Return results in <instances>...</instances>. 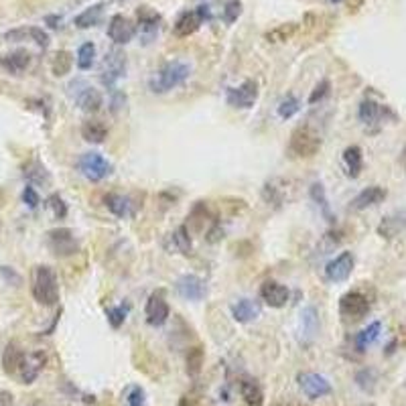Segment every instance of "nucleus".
Wrapping results in <instances>:
<instances>
[{
  "label": "nucleus",
  "instance_id": "nucleus-1",
  "mask_svg": "<svg viewBox=\"0 0 406 406\" xmlns=\"http://www.w3.org/2000/svg\"><path fill=\"white\" fill-rule=\"evenodd\" d=\"M189 75H191V65L183 59H173V61H167L148 79V88L152 94H167V92L183 85L189 79Z\"/></svg>",
  "mask_w": 406,
  "mask_h": 406
},
{
  "label": "nucleus",
  "instance_id": "nucleus-2",
  "mask_svg": "<svg viewBox=\"0 0 406 406\" xmlns=\"http://www.w3.org/2000/svg\"><path fill=\"white\" fill-rule=\"evenodd\" d=\"M33 298L43 307H53L59 303V283H57V274L51 266L47 264H39L33 270Z\"/></svg>",
  "mask_w": 406,
  "mask_h": 406
},
{
  "label": "nucleus",
  "instance_id": "nucleus-3",
  "mask_svg": "<svg viewBox=\"0 0 406 406\" xmlns=\"http://www.w3.org/2000/svg\"><path fill=\"white\" fill-rule=\"evenodd\" d=\"M321 147H323L321 134L309 124H301L291 132L289 150L296 159H311L321 150Z\"/></svg>",
  "mask_w": 406,
  "mask_h": 406
},
{
  "label": "nucleus",
  "instance_id": "nucleus-4",
  "mask_svg": "<svg viewBox=\"0 0 406 406\" xmlns=\"http://www.w3.org/2000/svg\"><path fill=\"white\" fill-rule=\"evenodd\" d=\"M68 96L72 98L75 106L83 112H98L104 104V98L100 94V90H96L90 81H85L83 77H75L68 83Z\"/></svg>",
  "mask_w": 406,
  "mask_h": 406
},
{
  "label": "nucleus",
  "instance_id": "nucleus-5",
  "mask_svg": "<svg viewBox=\"0 0 406 406\" xmlns=\"http://www.w3.org/2000/svg\"><path fill=\"white\" fill-rule=\"evenodd\" d=\"M77 169H79V173H81L88 181L98 183V181H104V179L110 175L112 163L104 156V154L90 150V152H83V154L79 156Z\"/></svg>",
  "mask_w": 406,
  "mask_h": 406
},
{
  "label": "nucleus",
  "instance_id": "nucleus-6",
  "mask_svg": "<svg viewBox=\"0 0 406 406\" xmlns=\"http://www.w3.org/2000/svg\"><path fill=\"white\" fill-rule=\"evenodd\" d=\"M126 75V55L124 51H120L118 47L110 49L100 65V81L102 85H106L108 90H114L116 81L122 79Z\"/></svg>",
  "mask_w": 406,
  "mask_h": 406
},
{
  "label": "nucleus",
  "instance_id": "nucleus-7",
  "mask_svg": "<svg viewBox=\"0 0 406 406\" xmlns=\"http://www.w3.org/2000/svg\"><path fill=\"white\" fill-rule=\"evenodd\" d=\"M207 21H212V10H210V6H197V8H193V10H185V12H181V14L177 17L175 25H173V33H175L177 37H189V35L197 33L199 27H201L203 23H207Z\"/></svg>",
  "mask_w": 406,
  "mask_h": 406
},
{
  "label": "nucleus",
  "instance_id": "nucleus-8",
  "mask_svg": "<svg viewBox=\"0 0 406 406\" xmlns=\"http://www.w3.org/2000/svg\"><path fill=\"white\" fill-rule=\"evenodd\" d=\"M369 313V301L368 296L360 291H349L339 298V315L345 321H362Z\"/></svg>",
  "mask_w": 406,
  "mask_h": 406
},
{
  "label": "nucleus",
  "instance_id": "nucleus-9",
  "mask_svg": "<svg viewBox=\"0 0 406 406\" xmlns=\"http://www.w3.org/2000/svg\"><path fill=\"white\" fill-rule=\"evenodd\" d=\"M47 246H49V250H51L55 256H59V258L72 256V254L77 252V248H79L74 230H70V227H55V230H49V232H47Z\"/></svg>",
  "mask_w": 406,
  "mask_h": 406
},
{
  "label": "nucleus",
  "instance_id": "nucleus-10",
  "mask_svg": "<svg viewBox=\"0 0 406 406\" xmlns=\"http://www.w3.org/2000/svg\"><path fill=\"white\" fill-rule=\"evenodd\" d=\"M256 100H258V83L254 79H246L238 88H230L225 94L227 106L238 110H250L256 104Z\"/></svg>",
  "mask_w": 406,
  "mask_h": 406
},
{
  "label": "nucleus",
  "instance_id": "nucleus-11",
  "mask_svg": "<svg viewBox=\"0 0 406 406\" xmlns=\"http://www.w3.org/2000/svg\"><path fill=\"white\" fill-rule=\"evenodd\" d=\"M296 382H298V388L303 390V394L309 400H319L323 396H329L333 390L332 382L325 376L315 374V372H301L296 376Z\"/></svg>",
  "mask_w": 406,
  "mask_h": 406
},
{
  "label": "nucleus",
  "instance_id": "nucleus-12",
  "mask_svg": "<svg viewBox=\"0 0 406 406\" xmlns=\"http://www.w3.org/2000/svg\"><path fill=\"white\" fill-rule=\"evenodd\" d=\"M358 116L366 128H378L388 120H396V114L390 110V106L378 104L374 100H364L358 108Z\"/></svg>",
  "mask_w": 406,
  "mask_h": 406
},
{
  "label": "nucleus",
  "instance_id": "nucleus-13",
  "mask_svg": "<svg viewBox=\"0 0 406 406\" xmlns=\"http://www.w3.org/2000/svg\"><path fill=\"white\" fill-rule=\"evenodd\" d=\"M145 315H147V323L152 327H161L169 321L171 309H169V303L165 298V291H154L152 295L148 296Z\"/></svg>",
  "mask_w": 406,
  "mask_h": 406
},
{
  "label": "nucleus",
  "instance_id": "nucleus-14",
  "mask_svg": "<svg viewBox=\"0 0 406 406\" xmlns=\"http://www.w3.org/2000/svg\"><path fill=\"white\" fill-rule=\"evenodd\" d=\"M136 19H139V35L143 39V43L148 45V43H152L154 37L159 35V31H161V25H163V19H161V14L156 12V10H152L150 6H141L139 10H136Z\"/></svg>",
  "mask_w": 406,
  "mask_h": 406
},
{
  "label": "nucleus",
  "instance_id": "nucleus-15",
  "mask_svg": "<svg viewBox=\"0 0 406 406\" xmlns=\"http://www.w3.org/2000/svg\"><path fill=\"white\" fill-rule=\"evenodd\" d=\"M354 266H356V258L352 252H341L339 256H335L333 260L327 262L325 266V276L327 281L332 283H343L352 276L354 272Z\"/></svg>",
  "mask_w": 406,
  "mask_h": 406
},
{
  "label": "nucleus",
  "instance_id": "nucleus-16",
  "mask_svg": "<svg viewBox=\"0 0 406 406\" xmlns=\"http://www.w3.org/2000/svg\"><path fill=\"white\" fill-rule=\"evenodd\" d=\"M175 291L179 293V296H183L185 301H201L207 295V285L197 274H183L177 278Z\"/></svg>",
  "mask_w": 406,
  "mask_h": 406
},
{
  "label": "nucleus",
  "instance_id": "nucleus-17",
  "mask_svg": "<svg viewBox=\"0 0 406 406\" xmlns=\"http://www.w3.org/2000/svg\"><path fill=\"white\" fill-rule=\"evenodd\" d=\"M136 35V25L124 17V14H114L108 23V37L116 43V45H126L130 43Z\"/></svg>",
  "mask_w": 406,
  "mask_h": 406
},
{
  "label": "nucleus",
  "instance_id": "nucleus-18",
  "mask_svg": "<svg viewBox=\"0 0 406 406\" xmlns=\"http://www.w3.org/2000/svg\"><path fill=\"white\" fill-rule=\"evenodd\" d=\"M260 298L264 301V305L272 309H283L291 298V291L276 281H266L260 287Z\"/></svg>",
  "mask_w": 406,
  "mask_h": 406
},
{
  "label": "nucleus",
  "instance_id": "nucleus-19",
  "mask_svg": "<svg viewBox=\"0 0 406 406\" xmlns=\"http://www.w3.org/2000/svg\"><path fill=\"white\" fill-rule=\"evenodd\" d=\"M4 41L8 43H21V41H33L39 47L47 49L49 47V35L41 29V27H19V29H10L4 33Z\"/></svg>",
  "mask_w": 406,
  "mask_h": 406
},
{
  "label": "nucleus",
  "instance_id": "nucleus-20",
  "mask_svg": "<svg viewBox=\"0 0 406 406\" xmlns=\"http://www.w3.org/2000/svg\"><path fill=\"white\" fill-rule=\"evenodd\" d=\"M386 197H388V191H386L384 187L372 185V187H366L364 191H360V193L352 199V210L364 212V210H368V207L380 205Z\"/></svg>",
  "mask_w": 406,
  "mask_h": 406
},
{
  "label": "nucleus",
  "instance_id": "nucleus-21",
  "mask_svg": "<svg viewBox=\"0 0 406 406\" xmlns=\"http://www.w3.org/2000/svg\"><path fill=\"white\" fill-rule=\"evenodd\" d=\"M230 311H232L234 321H238V323H252L262 315V305H260L258 301H252V298H240L238 303H234L230 307Z\"/></svg>",
  "mask_w": 406,
  "mask_h": 406
},
{
  "label": "nucleus",
  "instance_id": "nucleus-22",
  "mask_svg": "<svg viewBox=\"0 0 406 406\" xmlns=\"http://www.w3.org/2000/svg\"><path fill=\"white\" fill-rule=\"evenodd\" d=\"M45 366V354L35 352V354H25L23 364L19 368V378L23 384H33L41 374V369Z\"/></svg>",
  "mask_w": 406,
  "mask_h": 406
},
{
  "label": "nucleus",
  "instance_id": "nucleus-23",
  "mask_svg": "<svg viewBox=\"0 0 406 406\" xmlns=\"http://www.w3.org/2000/svg\"><path fill=\"white\" fill-rule=\"evenodd\" d=\"M29 65H31V53L27 49H19L0 57V68L12 75H21Z\"/></svg>",
  "mask_w": 406,
  "mask_h": 406
},
{
  "label": "nucleus",
  "instance_id": "nucleus-24",
  "mask_svg": "<svg viewBox=\"0 0 406 406\" xmlns=\"http://www.w3.org/2000/svg\"><path fill=\"white\" fill-rule=\"evenodd\" d=\"M104 203H106L112 216H116L120 220H126V218L134 216V203L130 201V197H124L120 193H108L104 197Z\"/></svg>",
  "mask_w": 406,
  "mask_h": 406
},
{
  "label": "nucleus",
  "instance_id": "nucleus-25",
  "mask_svg": "<svg viewBox=\"0 0 406 406\" xmlns=\"http://www.w3.org/2000/svg\"><path fill=\"white\" fill-rule=\"evenodd\" d=\"M287 181L283 179H270L266 181L264 187H262V199L272 205V207H281L287 203Z\"/></svg>",
  "mask_w": 406,
  "mask_h": 406
},
{
  "label": "nucleus",
  "instance_id": "nucleus-26",
  "mask_svg": "<svg viewBox=\"0 0 406 406\" xmlns=\"http://www.w3.org/2000/svg\"><path fill=\"white\" fill-rule=\"evenodd\" d=\"M343 167H345V173L347 177L352 179H358L362 175V169H364V154H362V148L358 145H352L343 150Z\"/></svg>",
  "mask_w": 406,
  "mask_h": 406
},
{
  "label": "nucleus",
  "instance_id": "nucleus-27",
  "mask_svg": "<svg viewBox=\"0 0 406 406\" xmlns=\"http://www.w3.org/2000/svg\"><path fill=\"white\" fill-rule=\"evenodd\" d=\"M216 222L214 218H212V214L207 212V205L203 203V201H197L195 205H193V210H191V214L187 216V230L189 232H203V227L210 223Z\"/></svg>",
  "mask_w": 406,
  "mask_h": 406
},
{
  "label": "nucleus",
  "instance_id": "nucleus-28",
  "mask_svg": "<svg viewBox=\"0 0 406 406\" xmlns=\"http://www.w3.org/2000/svg\"><path fill=\"white\" fill-rule=\"evenodd\" d=\"M81 136L85 143L102 145L108 139V126L102 120H85L81 124Z\"/></svg>",
  "mask_w": 406,
  "mask_h": 406
},
{
  "label": "nucleus",
  "instance_id": "nucleus-29",
  "mask_svg": "<svg viewBox=\"0 0 406 406\" xmlns=\"http://www.w3.org/2000/svg\"><path fill=\"white\" fill-rule=\"evenodd\" d=\"M102 14H104V2H96L75 17L74 25L77 29H92L102 21Z\"/></svg>",
  "mask_w": 406,
  "mask_h": 406
},
{
  "label": "nucleus",
  "instance_id": "nucleus-30",
  "mask_svg": "<svg viewBox=\"0 0 406 406\" xmlns=\"http://www.w3.org/2000/svg\"><path fill=\"white\" fill-rule=\"evenodd\" d=\"M23 358H25V352L17 345V343H8L2 352V369L8 374V376H14L19 374V368L23 364Z\"/></svg>",
  "mask_w": 406,
  "mask_h": 406
},
{
  "label": "nucleus",
  "instance_id": "nucleus-31",
  "mask_svg": "<svg viewBox=\"0 0 406 406\" xmlns=\"http://www.w3.org/2000/svg\"><path fill=\"white\" fill-rule=\"evenodd\" d=\"M240 394L248 406H264V392L258 382L252 378H244L240 382Z\"/></svg>",
  "mask_w": 406,
  "mask_h": 406
},
{
  "label": "nucleus",
  "instance_id": "nucleus-32",
  "mask_svg": "<svg viewBox=\"0 0 406 406\" xmlns=\"http://www.w3.org/2000/svg\"><path fill=\"white\" fill-rule=\"evenodd\" d=\"M309 195H311V199L315 201V205L319 207L321 216H323V218H325L329 223L335 222V216H333L332 205H329V199H327V193H325V187H323V183L311 185V187H309Z\"/></svg>",
  "mask_w": 406,
  "mask_h": 406
},
{
  "label": "nucleus",
  "instance_id": "nucleus-33",
  "mask_svg": "<svg viewBox=\"0 0 406 406\" xmlns=\"http://www.w3.org/2000/svg\"><path fill=\"white\" fill-rule=\"evenodd\" d=\"M405 227L406 220L403 216H388V218H384V220L380 222V225H378V234H380L382 238L390 240V238L398 236Z\"/></svg>",
  "mask_w": 406,
  "mask_h": 406
},
{
  "label": "nucleus",
  "instance_id": "nucleus-34",
  "mask_svg": "<svg viewBox=\"0 0 406 406\" xmlns=\"http://www.w3.org/2000/svg\"><path fill=\"white\" fill-rule=\"evenodd\" d=\"M380 333H382V323L380 321L369 323L366 329H362V332L358 333V337H356V349L358 352H366L369 345L380 337Z\"/></svg>",
  "mask_w": 406,
  "mask_h": 406
},
{
  "label": "nucleus",
  "instance_id": "nucleus-35",
  "mask_svg": "<svg viewBox=\"0 0 406 406\" xmlns=\"http://www.w3.org/2000/svg\"><path fill=\"white\" fill-rule=\"evenodd\" d=\"M72 68H74V55L70 51H65V49L57 51L55 57H53V61H51V72H53V75L55 77H63V75H68L72 72Z\"/></svg>",
  "mask_w": 406,
  "mask_h": 406
},
{
  "label": "nucleus",
  "instance_id": "nucleus-36",
  "mask_svg": "<svg viewBox=\"0 0 406 406\" xmlns=\"http://www.w3.org/2000/svg\"><path fill=\"white\" fill-rule=\"evenodd\" d=\"M171 244H173V250H177L179 254H189L193 244H191V232L187 230V225H179L171 236Z\"/></svg>",
  "mask_w": 406,
  "mask_h": 406
},
{
  "label": "nucleus",
  "instance_id": "nucleus-37",
  "mask_svg": "<svg viewBox=\"0 0 406 406\" xmlns=\"http://www.w3.org/2000/svg\"><path fill=\"white\" fill-rule=\"evenodd\" d=\"M94 61H96V45H94L92 41H88V43L79 45V49H77V57H75L77 68H79L81 72H88V70H92Z\"/></svg>",
  "mask_w": 406,
  "mask_h": 406
},
{
  "label": "nucleus",
  "instance_id": "nucleus-38",
  "mask_svg": "<svg viewBox=\"0 0 406 406\" xmlns=\"http://www.w3.org/2000/svg\"><path fill=\"white\" fill-rule=\"evenodd\" d=\"M296 31H298V25H296V23H287V25H278L276 29L268 31V33L264 35V39H266L268 43H285V41L295 37Z\"/></svg>",
  "mask_w": 406,
  "mask_h": 406
},
{
  "label": "nucleus",
  "instance_id": "nucleus-39",
  "mask_svg": "<svg viewBox=\"0 0 406 406\" xmlns=\"http://www.w3.org/2000/svg\"><path fill=\"white\" fill-rule=\"evenodd\" d=\"M203 362H205V354L201 347H191L187 352V374L191 378H197L203 369Z\"/></svg>",
  "mask_w": 406,
  "mask_h": 406
},
{
  "label": "nucleus",
  "instance_id": "nucleus-40",
  "mask_svg": "<svg viewBox=\"0 0 406 406\" xmlns=\"http://www.w3.org/2000/svg\"><path fill=\"white\" fill-rule=\"evenodd\" d=\"M25 177L31 181V183H49V173H47V169L37 163V161H33V163H29L27 167H25Z\"/></svg>",
  "mask_w": 406,
  "mask_h": 406
},
{
  "label": "nucleus",
  "instance_id": "nucleus-41",
  "mask_svg": "<svg viewBox=\"0 0 406 406\" xmlns=\"http://www.w3.org/2000/svg\"><path fill=\"white\" fill-rule=\"evenodd\" d=\"M301 321H303V332L307 333L309 337H313V335L317 333V327H319V319H317L315 307H307V309L301 313Z\"/></svg>",
  "mask_w": 406,
  "mask_h": 406
},
{
  "label": "nucleus",
  "instance_id": "nucleus-42",
  "mask_svg": "<svg viewBox=\"0 0 406 406\" xmlns=\"http://www.w3.org/2000/svg\"><path fill=\"white\" fill-rule=\"evenodd\" d=\"M242 17V0H227L222 10V19L225 25H234Z\"/></svg>",
  "mask_w": 406,
  "mask_h": 406
},
{
  "label": "nucleus",
  "instance_id": "nucleus-43",
  "mask_svg": "<svg viewBox=\"0 0 406 406\" xmlns=\"http://www.w3.org/2000/svg\"><path fill=\"white\" fill-rule=\"evenodd\" d=\"M298 110H301V102H298V98L293 96V94H289V96L278 104V116H281L283 120L293 118Z\"/></svg>",
  "mask_w": 406,
  "mask_h": 406
},
{
  "label": "nucleus",
  "instance_id": "nucleus-44",
  "mask_svg": "<svg viewBox=\"0 0 406 406\" xmlns=\"http://www.w3.org/2000/svg\"><path fill=\"white\" fill-rule=\"evenodd\" d=\"M47 205H49V210L53 212V216H55L57 220H63V218L68 216V205H65V201L61 199L59 193L49 195V197H47Z\"/></svg>",
  "mask_w": 406,
  "mask_h": 406
},
{
  "label": "nucleus",
  "instance_id": "nucleus-45",
  "mask_svg": "<svg viewBox=\"0 0 406 406\" xmlns=\"http://www.w3.org/2000/svg\"><path fill=\"white\" fill-rule=\"evenodd\" d=\"M126 315H128V309L126 307H110L106 311V317H108V323H110L112 329H120L126 321Z\"/></svg>",
  "mask_w": 406,
  "mask_h": 406
},
{
  "label": "nucleus",
  "instance_id": "nucleus-46",
  "mask_svg": "<svg viewBox=\"0 0 406 406\" xmlns=\"http://www.w3.org/2000/svg\"><path fill=\"white\" fill-rule=\"evenodd\" d=\"M329 90H332L329 79H321V81L313 88V92H311V96H309V104H311V106H315V104L323 102V100H325V96L329 94Z\"/></svg>",
  "mask_w": 406,
  "mask_h": 406
},
{
  "label": "nucleus",
  "instance_id": "nucleus-47",
  "mask_svg": "<svg viewBox=\"0 0 406 406\" xmlns=\"http://www.w3.org/2000/svg\"><path fill=\"white\" fill-rule=\"evenodd\" d=\"M145 390L141 386H130L128 392H126V405L128 406H145L147 405V398H145Z\"/></svg>",
  "mask_w": 406,
  "mask_h": 406
},
{
  "label": "nucleus",
  "instance_id": "nucleus-48",
  "mask_svg": "<svg viewBox=\"0 0 406 406\" xmlns=\"http://www.w3.org/2000/svg\"><path fill=\"white\" fill-rule=\"evenodd\" d=\"M339 232H335V230H329L323 238H321V242H319V250H321V254H329L333 248L341 242V238H335Z\"/></svg>",
  "mask_w": 406,
  "mask_h": 406
},
{
  "label": "nucleus",
  "instance_id": "nucleus-49",
  "mask_svg": "<svg viewBox=\"0 0 406 406\" xmlns=\"http://www.w3.org/2000/svg\"><path fill=\"white\" fill-rule=\"evenodd\" d=\"M23 201H25L31 210H37L39 207L41 199H39L37 189H35L33 185H27V187L23 189Z\"/></svg>",
  "mask_w": 406,
  "mask_h": 406
},
{
  "label": "nucleus",
  "instance_id": "nucleus-50",
  "mask_svg": "<svg viewBox=\"0 0 406 406\" xmlns=\"http://www.w3.org/2000/svg\"><path fill=\"white\" fill-rule=\"evenodd\" d=\"M223 238V230L222 225L218 222H214L210 227H207V232H205V240L210 242V244H216V242H220Z\"/></svg>",
  "mask_w": 406,
  "mask_h": 406
},
{
  "label": "nucleus",
  "instance_id": "nucleus-51",
  "mask_svg": "<svg viewBox=\"0 0 406 406\" xmlns=\"http://www.w3.org/2000/svg\"><path fill=\"white\" fill-rule=\"evenodd\" d=\"M356 380H358V384H360L364 390H372V386H374V372H372V369H362V372L356 376Z\"/></svg>",
  "mask_w": 406,
  "mask_h": 406
},
{
  "label": "nucleus",
  "instance_id": "nucleus-52",
  "mask_svg": "<svg viewBox=\"0 0 406 406\" xmlns=\"http://www.w3.org/2000/svg\"><path fill=\"white\" fill-rule=\"evenodd\" d=\"M179 406H205V400H203L201 396H197V394L189 392V394H185L183 398H181Z\"/></svg>",
  "mask_w": 406,
  "mask_h": 406
},
{
  "label": "nucleus",
  "instance_id": "nucleus-53",
  "mask_svg": "<svg viewBox=\"0 0 406 406\" xmlns=\"http://www.w3.org/2000/svg\"><path fill=\"white\" fill-rule=\"evenodd\" d=\"M0 274H2V278H6L8 283L12 281V285H14V287H19V285H21V276H19V274H17L12 268H8V266H2V268H0Z\"/></svg>",
  "mask_w": 406,
  "mask_h": 406
},
{
  "label": "nucleus",
  "instance_id": "nucleus-54",
  "mask_svg": "<svg viewBox=\"0 0 406 406\" xmlns=\"http://www.w3.org/2000/svg\"><path fill=\"white\" fill-rule=\"evenodd\" d=\"M0 406H14V396L8 390H0Z\"/></svg>",
  "mask_w": 406,
  "mask_h": 406
},
{
  "label": "nucleus",
  "instance_id": "nucleus-55",
  "mask_svg": "<svg viewBox=\"0 0 406 406\" xmlns=\"http://www.w3.org/2000/svg\"><path fill=\"white\" fill-rule=\"evenodd\" d=\"M45 23H47L51 29H59V27H61V17L49 14V17H45Z\"/></svg>",
  "mask_w": 406,
  "mask_h": 406
},
{
  "label": "nucleus",
  "instance_id": "nucleus-56",
  "mask_svg": "<svg viewBox=\"0 0 406 406\" xmlns=\"http://www.w3.org/2000/svg\"><path fill=\"white\" fill-rule=\"evenodd\" d=\"M400 161H403V167H405V173H406V145L403 148V156H400Z\"/></svg>",
  "mask_w": 406,
  "mask_h": 406
},
{
  "label": "nucleus",
  "instance_id": "nucleus-57",
  "mask_svg": "<svg viewBox=\"0 0 406 406\" xmlns=\"http://www.w3.org/2000/svg\"><path fill=\"white\" fill-rule=\"evenodd\" d=\"M110 2H118V4H124V2H128V0H110Z\"/></svg>",
  "mask_w": 406,
  "mask_h": 406
},
{
  "label": "nucleus",
  "instance_id": "nucleus-58",
  "mask_svg": "<svg viewBox=\"0 0 406 406\" xmlns=\"http://www.w3.org/2000/svg\"><path fill=\"white\" fill-rule=\"evenodd\" d=\"M329 2H333V4H337V2H341V0H329Z\"/></svg>",
  "mask_w": 406,
  "mask_h": 406
}]
</instances>
